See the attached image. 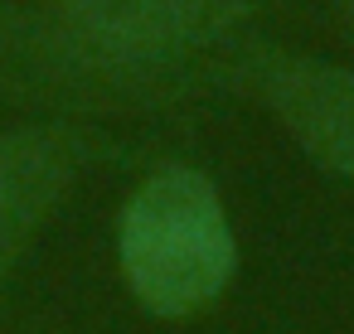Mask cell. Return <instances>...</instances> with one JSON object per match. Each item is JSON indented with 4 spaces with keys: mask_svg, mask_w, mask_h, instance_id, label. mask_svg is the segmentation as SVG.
I'll list each match as a JSON object with an SVG mask.
<instances>
[{
    "mask_svg": "<svg viewBox=\"0 0 354 334\" xmlns=\"http://www.w3.org/2000/svg\"><path fill=\"white\" fill-rule=\"evenodd\" d=\"M68 30L141 68H199L233 49L262 0H39Z\"/></svg>",
    "mask_w": 354,
    "mask_h": 334,
    "instance_id": "277c9868",
    "label": "cell"
},
{
    "mask_svg": "<svg viewBox=\"0 0 354 334\" xmlns=\"http://www.w3.org/2000/svg\"><path fill=\"white\" fill-rule=\"evenodd\" d=\"M117 262L141 310L160 320L209 310L238 271V242L214 179L180 160L156 165L122 204Z\"/></svg>",
    "mask_w": 354,
    "mask_h": 334,
    "instance_id": "7a4b0ae2",
    "label": "cell"
},
{
    "mask_svg": "<svg viewBox=\"0 0 354 334\" xmlns=\"http://www.w3.org/2000/svg\"><path fill=\"white\" fill-rule=\"evenodd\" d=\"M233 88L228 49L199 68H141L102 54L39 0H0V102L54 121L160 117Z\"/></svg>",
    "mask_w": 354,
    "mask_h": 334,
    "instance_id": "6da1fadb",
    "label": "cell"
},
{
    "mask_svg": "<svg viewBox=\"0 0 354 334\" xmlns=\"http://www.w3.org/2000/svg\"><path fill=\"white\" fill-rule=\"evenodd\" d=\"M330 6L339 10V20L349 25V35H354V0H330Z\"/></svg>",
    "mask_w": 354,
    "mask_h": 334,
    "instance_id": "8992f818",
    "label": "cell"
},
{
    "mask_svg": "<svg viewBox=\"0 0 354 334\" xmlns=\"http://www.w3.org/2000/svg\"><path fill=\"white\" fill-rule=\"evenodd\" d=\"M233 92H248L301 146L310 165L354 184V68L291 54L281 44L238 39L228 49Z\"/></svg>",
    "mask_w": 354,
    "mask_h": 334,
    "instance_id": "3957f363",
    "label": "cell"
},
{
    "mask_svg": "<svg viewBox=\"0 0 354 334\" xmlns=\"http://www.w3.org/2000/svg\"><path fill=\"white\" fill-rule=\"evenodd\" d=\"M107 160H131V150L117 136L73 121H30L0 131V281L15 276L78 175Z\"/></svg>",
    "mask_w": 354,
    "mask_h": 334,
    "instance_id": "5b68a950",
    "label": "cell"
}]
</instances>
